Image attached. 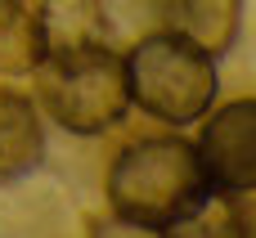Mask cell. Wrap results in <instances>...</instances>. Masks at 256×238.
Listing matches in <instances>:
<instances>
[{"label":"cell","mask_w":256,"mask_h":238,"mask_svg":"<svg viewBox=\"0 0 256 238\" xmlns=\"http://www.w3.org/2000/svg\"><path fill=\"white\" fill-rule=\"evenodd\" d=\"M122 63L130 104H140L158 122H198L216 99V58L176 32L140 40Z\"/></svg>","instance_id":"obj_3"},{"label":"cell","mask_w":256,"mask_h":238,"mask_svg":"<svg viewBox=\"0 0 256 238\" xmlns=\"http://www.w3.org/2000/svg\"><path fill=\"white\" fill-rule=\"evenodd\" d=\"M36 36L45 50H72V45H104L108 18L104 0H36Z\"/></svg>","instance_id":"obj_7"},{"label":"cell","mask_w":256,"mask_h":238,"mask_svg":"<svg viewBox=\"0 0 256 238\" xmlns=\"http://www.w3.org/2000/svg\"><path fill=\"white\" fill-rule=\"evenodd\" d=\"M36 58H40L36 18L27 14L22 0H0V76L32 72Z\"/></svg>","instance_id":"obj_8"},{"label":"cell","mask_w":256,"mask_h":238,"mask_svg":"<svg viewBox=\"0 0 256 238\" xmlns=\"http://www.w3.org/2000/svg\"><path fill=\"white\" fill-rule=\"evenodd\" d=\"M212 198L216 189L202 171L198 144L184 140H140L117 153L108 171V202L135 230H184L212 207Z\"/></svg>","instance_id":"obj_1"},{"label":"cell","mask_w":256,"mask_h":238,"mask_svg":"<svg viewBox=\"0 0 256 238\" xmlns=\"http://www.w3.org/2000/svg\"><path fill=\"white\" fill-rule=\"evenodd\" d=\"M40 158H45V130L36 108L22 94L0 90V184L32 176Z\"/></svg>","instance_id":"obj_6"},{"label":"cell","mask_w":256,"mask_h":238,"mask_svg":"<svg viewBox=\"0 0 256 238\" xmlns=\"http://www.w3.org/2000/svg\"><path fill=\"white\" fill-rule=\"evenodd\" d=\"M36 94L50 112L72 135H104L112 130L126 108V63L108 45H72V50H45L32 68Z\"/></svg>","instance_id":"obj_2"},{"label":"cell","mask_w":256,"mask_h":238,"mask_svg":"<svg viewBox=\"0 0 256 238\" xmlns=\"http://www.w3.org/2000/svg\"><path fill=\"white\" fill-rule=\"evenodd\" d=\"M198 158L216 194H256V99H234L212 112Z\"/></svg>","instance_id":"obj_4"},{"label":"cell","mask_w":256,"mask_h":238,"mask_svg":"<svg viewBox=\"0 0 256 238\" xmlns=\"http://www.w3.org/2000/svg\"><path fill=\"white\" fill-rule=\"evenodd\" d=\"M166 32L194 40L212 58L230 54L243 22V0H158Z\"/></svg>","instance_id":"obj_5"}]
</instances>
